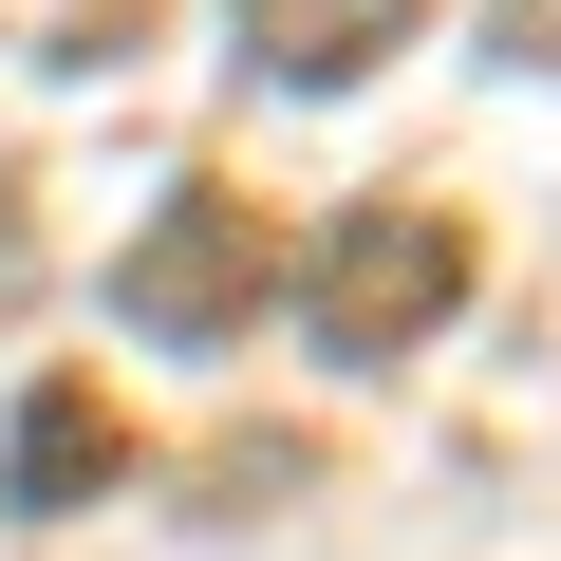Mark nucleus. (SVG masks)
Instances as JSON below:
<instances>
[{
	"label": "nucleus",
	"mask_w": 561,
	"mask_h": 561,
	"mask_svg": "<svg viewBox=\"0 0 561 561\" xmlns=\"http://www.w3.org/2000/svg\"><path fill=\"white\" fill-rule=\"evenodd\" d=\"M449 300H468V225H431V206H356V225L319 243V280H300V337H319L337 375H393Z\"/></svg>",
	"instance_id": "nucleus-1"
},
{
	"label": "nucleus",
	"mask_w": 561,
	"mask_h": 561,
	"mask_svg": "<svg viewBox=\"0 0 561 561\" xmlns=\"http://www.w3.org/2000/svg\"><path fill=\"white\" fill-rule=\"evenodd\" d=\"M113 319H131V337H243V319H262V225H243L225 187H187V206L113 262Z\"/></svg>",
	"instance_id": "nucleus-2"
},
{
	"label": "nucleus",
	"mask_w": 561,
	"mask_h": 561,
	"mask_svg": "<svg viewBox=\"0 0 561 561\" xmlns=\"http://www.w3.org/2000/svg\"><path fill=\"white\" fill-rule=\"evenodd\" d=\"M225 20H243V57H262V76H300V94H337V76L412 57V0H225Z\"/></svg>",
	"instance_id": "nucleus-3"
},
{
	"label": "nucleus",
	"mask_w": 561,
	"mask_h": 561,
	"mask_svg": "<svg viewBox=\"0 0 561 561\" xmlns=\"http://www.w3.org/2000/svg\"><path fill=\"white\" fill-rule=\"evenodd\" d=\"M94 468H113V412H94V393H76V375H57V393H38V412H20V505H76V486H94Z\"/></svg>",
	"instance_id": "nucleus-4"
},
{
	"label": "nucleus",
	"mask_w": 561,
	"mask_h": 561,
	"mask_svg": "<svg viewBox=\"0 0 561 561\" xmlns=\"http://www.w3.org/2000/svg\"><path fill=\"white\" fill-rule=\"evenodd\" d=\"M505 57H542V76H561V0H505Z\"/></svg>",
	"instance_id": "nucleus-5"
}]
</instances>
